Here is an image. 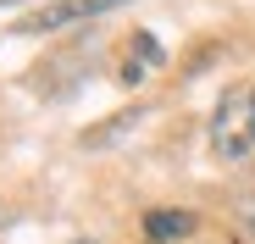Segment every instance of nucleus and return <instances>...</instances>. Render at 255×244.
Here are the masks:
<instances>
[{
	"mask_svg": "<svg viewBox=\"0 0 255 244\" xmlns=\"http://www.w3.org/2000/svg\"><path fill=\"white\" fill-rule=\"evenodd\" d=\"M139 56H144V61H150V67H155V61H161V50H155V39H150V33H139Z\"/></svg>",
	"mask_w": 255,
	"mask_h": 244,
	"instance_id": "nucleus-4",
	"label": "nucleus"
},
{
	"mask_svg": "<svg viewBox=\"0 0 255 244\" xmlns=\"http://www.w3.org/2000/svg\"><path fill=\"white\" fill-rule=\"evenodd\" d=\"M111 6H128V0H56V6L33 11L22 22V33H50V28H67V22H89V17H106Z\"/></svg>",
	"mask_w": 255,
	"mask_h": 244,
	"instance_id": "nucleus-2",
	"label": "nucleus"
},
{
	"mask_svg": "<svg viewBox=\"0 0 255 244\" xmlns=\"http://www.w3.org/2000/svg\"><path fill=\"white\" fill-rule=\"evenodd\" d=\"M0 6H17V0H0Z\"/></svg>",
	"mask_w": 255,
	"mask_h": 244,
	"instance_id": "nucleus-6",
	"label": "nucleus"
},
{
	"mask_svg": "<svg viewBox=\"0 0 255 244\" xmlns=\"http://www.w3.org/2000/svg\"><path fill=\"white\" fill-rule=\"evenodd\" d=\"M194 228H200V222H194V211H150V217H144L150 244H183Z\"/></svg>",
	"mask_w": 255,
	"mask_h": 244,
	"instance_id": "nucleus-3",
	"label": "nucleus"
},
{
	"mask_svg": "<svg viewBox=\"0 0 255 244\" xmlns=\"http://www.w3.org/2000/svg\"><path fill=\"white\" fill-rule=\"evenodd\" d=\"M83 244H89V239H83Z\"/></svg>",
	"mask_w": 255,
	"mask_h": 244,
	"instance_id": "nucleus-7",
	"label": "nucleus"
},
{
	"mask_svg": "<svg viewBox=\"0 0 255 244\" xmlns=\"http://www.w3.org/2000/svg\"><path fill=\"white\" fill-rule=\"evenodd\" d=\"M244 228H250V239H255V194L244 200Z\"/></svg>",
	"mask_w": 255,
	"mask_h": 244,
	"instance_id": "nucleus-5",
	"label": "nucleus"
},
{
	"mask_svg": "<svg viewBox=\"0 0 255 244\" xmlns=\"http://www.w3.org/2000/svg\"><path fill=\"white\" fill-rule=\"evenodd\" d=\"M211 150H217V161H244L255 150V89L250 84L222 89L217 111H211Z\"/></svg>",
	"mask_w": 255,
	"mask_h": 244,
	"instance_id": "nucleus-1",
	"label": "nucleus"
}]
</instances>
